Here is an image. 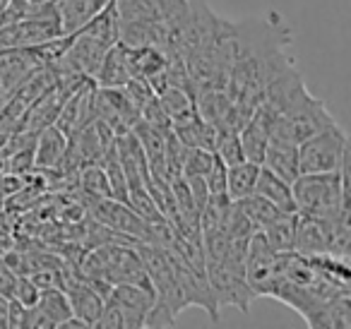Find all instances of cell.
I'll return each instance as SVG.
<instances>
[{
    "label": "cell",
    "mask_w": 351,
    "mask_h": 329,
    "mask_svg": "<svg viewBox=\"0 0 351 329\" xmlns=\"http://www.w3.org/2000/svg\"><path fill=\"white\" fill-rule=\"evenodd\" d=\"M296 212L317 221H335L349 212V164L332 173H301L291 183Z\"/></svg>",
    "instance_id": "1"
},
{
    "label": "cell",
    "mask_w": 351,
    "mask_h": 329,
    "mask_svg": "<svg viewBox=\"0 0 351 329\" xmlns=\"http://www.w3.org/2000/svg\"><path fill=\"white\" fill-rule=\"evenodd\" d=\"M80 269H82L84 276L104 281L108 286L135 284V286L152 289L149 276H147V269L142 265V257L137 252V243H123V241L101 243V245L92 247L84 255Z\"/></svg>",
    "instance_id": "2"
},
{
    "label": "cell",
    "mask_w": 351,
    "mask_h": 329,
    "mask_svg": "<svg viewBox=\"0 0 351 329\" xmlns=\"http://www.w3.org/2000/svg\"><path fill=\"white\" fill-rule=\"evenodd\" d=\"M335 123H337L335 116H332L330 108L325 106V101L315 99L306 89V92L298 99H293L279 116H274L272 137L293 142V145H301L303 140L313 137L315 132L325 130V127L335 125Z\"/></svg>",
    "instance_id": "3"
},
{
    "label": "cell",
    "mask_w": 351,
    "mask_h": 329,
    "mask_svg": "<svg viewBox=\"0 0 351 329\" xmlns=\"http://www.w3.org/2000/svg\"><path fill=\"white\" fill-rule=\"evenodd\" d=\"M154 303V291L135 284H116L106 295V303L94 327L101 329H140Z\"/></svg>",
    "instance_id": "4"
},
{
    "label": "cell",
    "mask_w": 351,
    "mask_h": 329,
    "mask_svg": "<svg viewBox=\"0 0 351 329\" xmlns=\"http://www.w3.org/2000/svg\"><path fill=\"white\" fill-rule=\"evenodd\" d=\"M349 164V135L339 123L298 145V173H332Z\"/></svg>",
    "instance_id": "5"
},
{
    "label": "cell",
    "mask_w": 351,
    "mask_h": 329,
    "mask_svg": "<svg viewBox=\"0 0 351 329\" xmlns=\"http://www.w3.org/2000/svg\"><path fill=\"white\" fill-rule=\"evenodd\" d=\"M60 27L53 5H44L39 10H29L20 20L0 27V51L5 49H34L46 41L58 39Z\"/></svg>",
    "instance_id": "6"
},
{
    "label": "cell",
    "mask_w": 351,
    "mask_h": 329,
    "mask_svg": "<svg viewBox=\"0 0 351 329\" xmlns=\"http://www.w3.org/2000/svg\"><path fill=\"white\" fill-rule=\"evenodd\" d=\"M207 281H210L212 295H215L217 308L236 305L241 313H248L255 293L245 279V267L234 265L229 260H221L217 265H207Z\"/></svg>",
    "instance_id": "7"
},
{
    "label": "cell",
    "mask_w": 351,
    "mask_h": 329,
    "mask_svg": "<svg viewBox=\"0 0 351 329\" xmlns=\"http://www.w3.org/2000/svg\"><path fill=\"white\" fill-rule=\"evenodd\" d=\"M92 217H94V221L106 226L108 231L121 233V236L132 238V241H137V243L147 241L149 223H147L142 217H137V214L130 209V204L121 202V199L106 197V199L92 202Z\"/></svg>",
    "instance_id": "8"
},
{
    "label": "cell",
    "mask_w": 351,
    "mask_h": 329,
    "mask_svg": "<svg viewBox=\"0 0 351 329\" xmlns=\"http://www.w3.org/2000/svg\"><path fill=\"white\" fill-rule=\"evenodd\" d=\"M188 8V0H116V10L121 22H132V20H159L169 27V32L173 34V29L178 27V22L183 20ZM171 44V36H169Z\"/></svg>",
    "instance_id": "9"
},
{
    "label": "cell",
    "mask_w": 351,
    "mask_h": 329,
    "mask_svg": "<svg viewBox=\"0 0 351 329\" xmlns=\"http://www.w3.org/2000/svg\"><path fill=\"white\" fill-rule=\"evenodd\" d=\"M41 58L34 49H5L0 51V106L17 92L22 82L34 70L41 68Z\"/></svg>",
    "instance_id": "10"
},
{
    "label": "cell",
    "mask_w": 351,
    "mask_h": 329,
    "mask_svg": "<svg viewBox=\"0 0 351 329\" xmlns=\"http://www.w3.org/2000/svg\"><path fill=\"white\" fill-rule=\"evenodd\" d=\"M94 92H97V82L94 80H84L77 89H73L68 94V99L63 101L58 118L53 123L63 135L70 137L80 127L89 125L94 121Z\"/></svg>",
    "instance_id": "11"
},
{
    "label": "cell",
    "mask_w": 351,
    "mask_h": 329,
    "mask_svg": "<svg viewBox=\"0 0 351 329\" xmlns=\"http://www.w3.org/2000/svg\"><path fill=\"white\" fill-rule=\"evenodd\" d=\"M108 0H53V12L58 17V27L63 36H73L80 32L97 12L106 8Z\"/></svg>",
    "instance_id": "12"
},
{
    "label": "cell",
    "mask_w": 351,
    "mask_h": 329,
    "mask_svg": "<svg viewBox=\"0 0 351 329\" xmlns=\"http://www.w3.org/2000/svg\"><path fill=\"white\" fill-rule=\"evenodd\" d=\"M263 169L272 171L274 175H279L287 183H293L298 178V145L279 137H269V145L265 149L263 156Z\"/></svg>",
    "instance_id": "13"
},
{
    "label": "cell",
    "mask_w": 351,
    "mask_h": 329,
    "mask_svg": "<svg viewBox=\"0 0 351 329\" xmlns=\"http://www.w3.org/2000/svg\"><path fill=\"white\" fill-rule=\"evenodd\" d=\"M65 99H68V94H65L58 84H56L51 92H46L44 97H39L29 108H27L25 118H22V123H20V130L39 132V130H44V127L53 125Z\"/></svg>",
    "instance_id": "14"
},
{
    "label": "cell",
    "mask_w": 351,
    "mask_h": 329,
    "mask_svg": "<svg viewBox=\"0 0 351 329\" xmlns=\"http://www.w3.org/2000/svg\"><path fill=\"white\" fill-rule=\"evenodd\" d=\"M68 151V135L58 130L56 125H49L36 132L34 140V169L56 171Z\"/></svg>",
    "instance_id": "15"
},
{
    "label": "cell",
    "mask_w": 351,
    "mask_h": 329,
    "mask_svg": "<svg viewBox=\"0 0 351 329\" xmlns=\"http://www.w3.org/2000/svg\"><path fill=\"white\" fill-rule=\"evenodd\" d=\"M293 252L301 257H315L327 255V233L325 223L317 219L303 217L298 214L296 223V238H293Z\"/></svg>",
    "instance_id": "16"
},
{
    "label": "cell",
    "mask_w": 351,
    "mask_h": 329,
    "mask_svg": "<svg viewBox=\"0 0 351 329\" xmlns=\"http://www.w3.org/2000/svg\"><path fill=\"white\" fill-rule=\"evenodd\" d=\"M130 77H135V73H132L130 58H128V49L123 44H116L113 49H108L94 82L97 87H123Z\"/></svg>",
    "instance_id": "17"
},
{
    "label": "cell",
    "mask_w": 351,
    "mask_h": 329,
    "mask_svg": "<svg viewBox=\"0 0 351 329\" xmlns=\"http://www.w3.org/2000/svg\"><path fill=\"white\" fill-rule=\"evenodd\" d=\"M255 193L260 197H265L267 202H272L279 212L284 214H298L296 212V199H293V190L291 183L282 180L279 175H274L272 171L263 169L260 166V175H258V183H255Z\"/></svg>",
    "instance_id": "18"
},
{
    "label": "cell",
    "mask_w": 351,
    "mask_h": 329,
    "mask_svg": "<svg viewBox=\"0 0 351 329\" xmlns=\"http://www.w3.org/2000/svg\"><path fill=\"white\" fill-rule=\"evenodd\" d=\"M156 99H159L166 116L171 118V125H178V123H186L197 116L195 92L191 87H176V84H171V87L161 89L156 94Z\"/></svg>",
    "instance_id": "19"
},
{
    "label": "cell",
    "mask_w": 351,
    "mask_h": 329,
    "mask_svg": "<svg viewBox=\"0 0 351 329\" xmlns=\"http://www.w3.org/2000/svg\"><path fill=\"white\" fill-rule=\"evenodd\" d=\"M296 223H298V214H279L272 223L260 228V233H263L267 245L272 247L277 255H289V252H293Z\"/></svg>",
    "instance_id": "20"
},
{
    "label": "cell",
    "mask_w": 351,
    "mask_h": 329,
    "mask_svg": "<svg viewBox=\"0 0 351 329\" xmlns=\"http://www.w3.org/2000/svg\"><path fill=\"white\" fill-rule=\"evenodd\" d=\"M260 175V164L243 159L241 164H234L226 169V195L231 199H243L255 193V183Z\"/></svg>",
    "instance_id": "21"
},
{
    "label": "cell",
    "mask_w": 351,
    "mask_h": 329,
    "mask_svg": "<svg viewBox=\"0 0 351 329\" xmlns=\"http://www.w3.org/2000/svg\"><path fill=\"white\" fill-rule=\"evenodd\" d=\"M36 308L51 319L53 329H58L60 324L68 317H73V308H70V300L65 295V291L60 286H53V289H44L36 300Z\"/></svg>",
    "instance_id": "22"
},
{
    "label": "cell",
    "mask_w": 351,
    "mask_h": 329,
    "mask_svg": "<svg viewBox=\"0 0 351 329\" xmlns=\"http://www.w3.org/2000/svg\"><path fill=\"white\" fill-rule=\"evenodd\" d=\"M236 207H239L241 212L250 219V223H253L258 231L267 226V223H272L279 214H284V212H279L272 202H267L265 197H260L258 193L248 195V197H243V199H236Z\"/></svg>",
    "instance_id": "23"
},
{
    "label": "cell",
    "mask_w": 351,
    "mask_h": 329,
    "mask_svg": "<svg viewBox=\"0 0 351 329\" xmlns=\"http://www.w3.org/2000/svg\"><path fill=\"white\" fill-rule=\"evenodd\" d=\"M77 173H80V188H82V193L87 195L92 202L113 197L111 185H108V178H106V171H104L101 164L84 166V169H80Z\"/></svg>",
    "instance_id": "24"
},
{
    "label": "cell",
    "mask_w": 351,
    "mask_h": 329,
    "mask_svg": "<svg viewBox=\"0 0 351 329\" xmlns=\"http://www.w3.org/2000/svg\"><path fill=\"white\" fill-rule=\"evenodd\" d=\"M215 154L221 159V164L229 169L234 164H241L245 159L243 156V147H241V137L234 130H219L217 135V145H215Z\"/></svg>",
    "instance_id": "25"
},
{
    "label": "cell",
    "mask_w": 351,
    "mask_h": 329,
    "mask_svg": "<svg viewBox=\"0 0 351 329\" xmlns=\"http://www.w3.org/2000/svg\"><path fill=\"white\" fill-rule=\"evenodd\" d=\"M205 183H207L210 199L229 197V195H226V166L221 164V159L217 154H215V159H212V166H210V171H207V175H205Z\"/></svg>",
    "instance_id": "26"
},
{
    "label": "cell",
    "mask_w": 351,
    "mask_h": 329,
    "mask_svg": "<svg viewBox=\"0 0 351 329\" xmlns=\"http://www.w3.org/2000/svg\"><path fill=\"white\" fill-rule=\"evenodd\" d=\"M10 295L15 300H20L25 308H32V305H36V300H39L41 289L32 281L29 274H20V276H15V281H12Z\"/></svg>",
    "instance_id": "27"
},
{
    "label": "cell",
    "mask_w": 351,
    "mask_h": 329,
    "mask_svg": "<svg viewBox=\"0 0 351 329\" xmlns=\"http://www.w3.org/2000/svg\"><path fill=\"white\" fill-rule=\"evenodd\" d=\"M27 315H29V308L15 300L12 295H8V319H5V327L10 329H22L27 327Z\"/></svg>",
    "instance_id": "28"
},
{
    "label": "cell",
    "mask_w": 351,
    "mask_h": 329,
    "mask_svg": "<svg viewBox=\"0 0 351 329\" xmlns=\"http://www.w3.org/2000/svg\"><path fill=\"white\" fill-rule=\"evenodd\" d=\"M53 0H27V8L29 10H39V8H44V5H51Z\"/></svg>",
    "instance_id": "29"
}]
</instances>
